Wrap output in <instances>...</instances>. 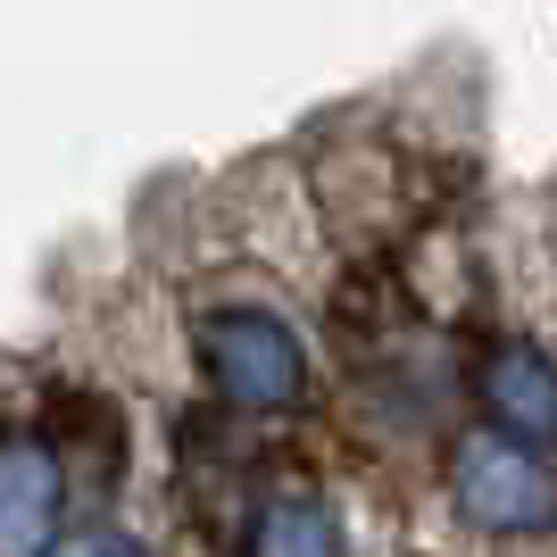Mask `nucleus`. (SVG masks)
I'll list each match as a JSON object with an SVG mask.
<instances>
[{"label": "nucleus", "mask_w": 557, "mask_h": 557, "mask_svg": "<svg viewBox=\"0 0 557 557\" xmlns=\"http://www.w3.org/2000/svg\"><path fill=\"white\" fill-rule=\"evenodd\" d=\"M191 358H200V383L233 417H292L317 392L300 317L267 292H216V300L191 308Z\"/></svg>", "instance_id": "obj_1"}, {"label": "nucleus", "mask_w": 557, "mask_h": 557, "mask_svg": "<svg viewBox=\"0 0 557 557\" xmlns=\"http://www.w3.org/2000/svg\"><path fill=\"white\" fill-rule=\"evenodd\" d=\"M449 499L474 533L491 541H533L557 524V466L541 449H516L499 433H466L449 458Z\"/></svg>", "instance_id": "obj_2"}, {"label": "nucleus", "mask_w": 557, "mask_h": 557, "mask_svg": "<svg viewBox=\"0 0 557 557\" xmlns=\"http://www.w3.org/2000/svg\"><path fill=\"white\" fill-rule=\"evenodd\" d=\"M474 392L499 442L541 449V458L557 449V349H541L533 333H499L474 358Z\"/></svg>", "instance_id": "obj_3"}, {"label": "nucleus", "mask_w": 557, "mask_h": 557, "mask_svg": "<svg viewBox=\"0 0 557 557\" xmlns=\"http://www.w3.org/2000/svg\"><path fill=\"white\" fill-rule=\"evenodd\" d=\"M59 533V449L34 433L0 442V557H42Z\"/></svg>", "instance_id": "obj_4"}, {"label": "nucleus", "mask_w": 557, "mask_h": 557, "mask_svg": "<svg viewBox=\"0 0 557 557\" xmlns=\"http://www.w3.org/2000/svg\"><path fill=\"white\" fill-rule=\"evenodd\" d=\"M250 557H342V524H333V508L308 499V491L267 499L258 524H250Z\"/></svg>", "instance_id": "obj_5"}, {"label": "nucleus", "mask_w": 557, "mask_h": 557, "mask_svg": "<svg viewBox=\"0 0 557 557\" xmlns=\"http://www.w3.org/2000/svg\"><path fill=\"white\" fill-rule=\"evenodd\" d=\"M42 557H141V541H125V533H109V524H100V533H75V541H50Z\"/></svg>", "instance_id": "obj_6"}]
</instances>
